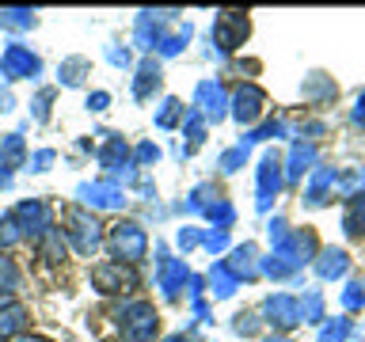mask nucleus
Listing matches in <instances>:
<instances>
[{
    "mask_svg": "<svg viewBox=\"0 0 365 342\" xmlns=\"http://www.w3.org/2000/svg\"><path fill=\"white\" fill-rule=\"evenodd\" d=\"M164 342H190V338H182V335H171V338H164Z\"/></svg>",
    "mask_w": 365,
    "mask_h": 342,
    "instance_id": "48",
    "label": "nucleus"
},
{
    "mask_svg": "<svg viewBox=\"0 0 365 342\" xmlns=\"http://www.w3.org/2000/svg\"><path fill=\"white\" fill-rule=\"evenodd\" d=\"M84 73H88V61H84V57H68V61L61 65V80H65L68 88L80 84V80H84Z\"/></svg>",
    "mask_w": 365,
    "mask_h": 342,
    "instance_id": "29",
    "label": "nucleus"
},
{
    "mask_svg": "<svg viewBox=\"0 0 365 342\" xmlns=\"http://www.w3.org/2000/svg\"><path fill=\"white\" fill-rule=\"evenodd\" d=\"M65 236L73 239L76 255H96V247H99V239H103L99 221L88 209H68L65 213Z\"/></svg>",
    "mask_w": 365,
    "mask_h": 342,
    "instance_id": "2",
    "label": "nucleus"
},
{
    "mask_svg": "<svg viewBox=\"0 0 365 342\" xmlns=\"http://www.w3.org/2000/svg\"><path fill=\"white\" fill-rule=\"evenodd\" d=\"M91 281H96L99 293H130L137 285V274L125 266V262H99L91 270Z\"/></svg>",
    "mask_w": 365,
    "mask_h": 342,
    "instance_id": "5",
    "label": "nucleus"
},
{
    "mask_svg": "<svg viewBox=\"0 0 365 342\" xmlns=\"http://www.w3.org/2000/svg\"><path fill=\"white\" fill-rule=\"evenodd\" d=\"M244 164H247V148H244V145L228 148V152L221 156V171H228V175H232V171H240Z\"/></svg>",
    "mask_w": 365,
    "mask_h": 342,
    "instance_id": "32",
    "label": "nucleus"
},
{
    "mask_svg": "<svg viewBox=\"0 0 365 342\" xmlns=\"http://www.w3.org/2000/svg\"><path fill=\"white\" fill-rule=\"evenodd\" d=\"M346 266H350V262H346V251H335V247H327L324 251V255H319L316 259V274H319V278H342V274H346Z\"/></svg>",
    "mask_w": 365,
    "mask_h": 342,
    "instance_id": "18",
    "label": "nucleus"
},
{
    "mask_svg": "<svg viewBox=\"0 0 365 342\" xmlns=\"http://www.w3.org/2000/svg\"><path fill=\"white\" fill-rule=\"evenodd\" d=\"M19 239H23L19 224L11 221V217H0V247H16Z\"/></svg>",
    "mask_w": 365,
    "mask_h": 342,
    "instance_id": "33",
    "label": "nucleus"
},
{
    "mask_svg": "<svg viewBox=\"0 0 365 342\" xmlns=\"http://www.w3.org/2000/svg\"><path fill=\"white\" fill-rule=\"evenodd\" d=\"M342 228L350 236H361L365 232V194H354L350 205H346V217H342Z\"/></svg>",
    "mask_w": 365,
    "mask_h": 342,
    "instance_id": "23",
    "label": "nucleus"
},
{
    "mask_svg": "<svg viewBox=\"0 0 365 342\" xmlns=\"http://www.w3.org/2000/svg\"><path fill=\"white\" fill-rule=\"evenodd\" d=\"M225 266L228 270H232V278L240 281V278H255V274H259V259H255V247H251V244H244V247H236L232 251V259H228L225 262Z\"/></svg>",
    "mask_w": 365,
    "mask_h": 342,
    "instance_id": "15",
    "label": "nucleus"
},
{
    "mask_svg": "<svg viewBox=\"0 0 365 342\" xmlns=\"http://www.w3.org/2000/svg\"><path fill=\"white\" fill-rule=\"evenodd\" d=\"M156 88H160V65L153 57H145L141 68H137V80H133V99H148Z\"/></svg>",
    "mask_w": 365,
    "mask_h": 342,
    "instance_id": "16",
    "label": "nucleus"
},
{
    "mask_svg": "<svg viewBox=\"0 0 365 342\" xmlns=\"http://www.w3.org/2000/svg\"><path fill=\"white\" fill-rule=\"evenodd\" d=\"M236 335H255V316H236Z\"/></svg>",
    "mask_w": 365,
    "mask_h": 342,
    "instance_id": "42",
    "label": "nucleus"
},
{
    "mask_svg": "<svg viewBox=\"0 0 365 342\" xmlns=\"http://www.w3.org/2000/svg\"><path fill=\"white\" fill-rule=\"evenodd\" d=\"M179 114H182V103L179 99H164V107H160V114H156V125L160 130H171V125L179 122Z\"/></svg>",
    "mask_w": 365,
    "mask_h": 342,
    "instance_id": "30",
    "label": "nucleus"
},
{
    "mask_svg": "<svg viewBox=\"0 0 365 342\" xmlns=\"http://www.w3.org/2000/svg\"><path fill=\"white\" fill-rule=\"evenodd\" d=\"M262 312H267V316H270V323H274V327H282V331H289V327L301 323V304H297L293 296H285V293L270 296V301L262 304Z\"/></svg>",
    "mask_w": 365,
    "mask_h": 342,
    "instance_id": "12",
    "label": "nucleus"
},
{
    "mask_svg": "<svg viewBox=\"0 0 365 342\" xmlns=\"http://www.w3.org/2000/svg\"><path fill=\"white\" fill-rule=\"evenodd\" d=\"M118 323H122V338H125V342H153L160 319H156V312H153V304L133 301V304H122Z\"/></svg>",
    "mask_w": 365,
    "mask_h": 342,
    "instance_id": "1",
    "label": "nucleus"
},
{
    "mask_svg": "<svg viewBox=\"0 0 365 342\" xmlns=\"http://www.w3.org/2000/svg\"><path fill=\"white\" fill-rule=\"evenodd\" d=\"M4 187H11V171H0V190Z\"/></svg>",
    "mask_w": 365,
    "mask_h": 342,
    "instance_id": "45",
    "label": "nucleus"
},
{
    "mask_svg": "<svg viewBox=\"0 0 365 342\" xmlns=\"http://www.w3.org/2000/svg\"><path fill=\"white\" fill-rule=\"evenodd\" d=\"M316 160V148L312 145H304V141H297L293 148H289V167H285V175L289 179H301L304 175V167Z\"/></svg>",
    "mask_w": 365,
    "mask_h": 342,
    "instance_id": "22",
    "label": "nucleus"
},
{
    "mask_svg": "<svg viewBox=\"0 0 365 342\" xmlns=\"http://www.w3.org/2000/svg\"><path fill=\"white\" fill-rule=\"evenodd\" d=\"M365 304V285L361 281H350L346 293H342V308H361Z\"/></svg>",
    "mask_w": 365,
    "mask_h": 342,
    "instance_id": "35",
    "label": "nucleus"
},
{
    "mask_svg": "<svg viewBox=\"0 0 365 342\" xmlns=\"http://www.w3.org/2000/svg\"><path fill=\"white\" fill-rule=\"evenodd\" d=\"M182 125H187L190 148H198V145L205 141V118H202L198 110H187V114H182ZM190 148H187V152H190Z\"/></svg>",
    "mask_w": 365,
    "mask_h": 342,
    "instance_id": "25",
    "label": "nucleus"
},
{
    "mask_svg": "<svg viewBox=\"0 0 365 342\" xmlns=\"http://www.w3.org/2000/svg\"><path fill=\"white\" fill-rule=\"evenodd\" d=\"M194 103H198V114L202 118H210V122H221L225 118V107H228V99H225V88L217 84V80H202L198 91H194Z\"/></svg>",
    "mask_w": 365,
    "mask_h": 342,
    "instance_id": "9",
    "label": "nucleus"
},
{
    "mask_svg": "<svg viewBox=\"0 0 365 342\" xmlns=\"http://www.w3.org/2000/svg\"><path fill=\"white\" fill-rule=\"evenodd\" d=\"M361 187H365V167H358V171H350V175H346V182H342V190H346L350 198H354V194H358Z\"/></svg>",
    "mask_w": 365,
    "mask_h": 342,
    "instance_id": "39",
    "label": "nucleus"
},
{
    "mask_svg": "<svg viewBox=\"0 0 365 342\" xmlns=\"http://www.w3.org/2000/svg\"><path fill=\"white\" fill-rule=\"evenodd\" d=\"M210 285H213V296H221V301H225V296L236 293L240 281L232 278V270H228L225 262H213V266H210Z\"/></svg>",
    "mask_w": 365,
    "mask_h": 342,
    "instance_id": "21",
    "label": "nucleus"
},
{
    "mask_svg": "<svg viewBox=\"0 0 365 342\" xmlns=\"http://www.w3.org/2000/svg\"><path fill=\"white\" fill-rule=\"evenodd\" d=\"M270 342H285V338H270Z\"/></svg>",
    "mask_w": 365,
    "mask_h": 342,
    "instance_id": "49",
    "label": "nucleus"
},
{
    "mask_svg": "<svg viewBox=\"0 0 365 342\" xmlns=\"http://www.w3.org/2000/svg\"><path fill=\"white\" fill-rule=\"evenodd\" d=\"M160 160V148L153 141H145V145H137V164H156Z\"/></svg>",
    "mask_w": 365,
    "mask_h": 342,
    "instance_id": "40",
    "label": "nucleus"
},
{
    "mask_svg": "<svg viewBox=\"0 0 365 342\" xmlns=\"http://www.w3.org/2000/svg\"><path fill=\"white\" fill-rule=\"evenodd\" d=\"M53 156H57L53 148H38V152L31 156V171H46V167L53 164Z\"/></svg>",
    "mask_w": 365,
    "mask_h": 342,
    "instance_id": "38",
    "label": "nucleus"
},
{
    "mask_svg": "<svg viewBox=\"0 0 365 342\" xmlns=\"http://www.w3.org/2000/svg\"><path fill=\"white\" fill-rule=\"evenodd\" d=\"M346 335H350V323H346V319H331V323L319 331V342H342Z\"/></svg>",
    "mask_w": 365,
    "mask_h": 342,
    "instance_id": "34",
    "label": "nucleus"
},
{
    "mask_svg": "<svg viewBox=\"0 0 365 342\" xmlns=\"http://www.w3.org/2000/svg\"><path fill=\"white\" fill-rule=\"evenodd\" d=\"M304 99H335V84L327 76H312L304 84Z\"/></svg>",
    "mask_w": 365,
    "mask_h": 342,
    "instance_id": "26",
    "label": "nucleus"
},
{
    "mask_svg": "<svg viewBox=\"0 0 365 342\" xmlns=\"http://www.w3.org/2000/svg\"><path fill=\"white\" fill-rule=\"evenodd\" d=\"M107 57H110L114 65H122V68L130 65V53H125V50H118V46H110V50H107Z\"/></svg>",
    "mask_w": 365,
    "mask_h": 342,
    "instance_id": "44",
    "label": "nucleus"
},
{
    "mask_svg": "<svg viewBox=\"0 0 365 342\" xmlns=\"http://www.w3.org/2000/svg\"><path fill=\"white\" fill-rule=\"evenodd\" d=\"M202 244L210 251H225L228 247V232H225V228H217V232H202Z\"/></svg>",
    "mask_w": 365,
    "mask_h": 342,
    "instance_id": "37",
    "label": "nucleus"
},
{
    "mask_svg": "<svg viewBox=\"0 0 365 342\" xmlns=\"http://www.w3.org/2000/svg\"><path fill=\"white\" fill-rule=\"evenodd\" d=\"M76 198L91 205V209H122L125 205V194L118 182H80Z\"/></svg>",
    "mask_w": 365,
    "mask_h": 342,
    "instance_id": "6",
    "label": "nucleus"
},
{
    "mask_svg": "<svg viewBox=\"0 0 365 342\" xmlns=\"http://www.w3.org/2000/svg\"><path fill=\"white\" fill-rule=\"evenodd\" d=\"M125 156H130L125 141H122V137H114V133H107V145L99 148V164L107 167L110 175H122V167H130V164H125Z\"/></svg>",
    "mask_w": 365,
    "mask_h": 342,
    "instance_id": "14",
    "label": "nucleus"
},
{
    "mask_svg": "<svg viewBox=\"0 0 365 342\" xmlns=\"http://www.w3.org/2000/svg\"><path fill=\"white\" fill-rule=\"evenodd\" d=\"M19 342H50V338H38V335H23Z\"/></svg>",
    "mask_w": 365,
    "mask_h": 342,
    "instance_id": "47",
    "label": "nucleus"
},
{
    "mask_svg": "<svg viewBox=\"0 0 365 342\" xmlns=\"http://www.w3.org/2000/svg\"><path fill=\"white\" fill-rule=\"evenodd\" d=\"M27 160V145H23L19 133H8L0 137V167H23Z\"/></svg>",
    "mask_w": 365,
    "mask_h": 342,
    "instance_id": "19",
    "label": "nucleus"
},
{
    "mask_svg": "<svg viewBox=\"0 0 365 342\" xmlns=\"http://www.w3.org/2000/svg\"><path fill=\"white\" fill-rule=\"evenodd\" d=\"M182 281H187V262L182 259H171L160 251V289H164L168 301H175L179 289H182Z\"/></svg>",
    "mask_w": 365,
    "mask_h": 342,
    "instance_id": "13",
    "label": "nucleus"
},
{
    "mask_svg": "<svg viewBox=\"0 0 365 342\" xmlns=\"http://www.w3.org/2000/svg\"><path fill=\"white\" fill-rule=\"evenodd\" d=\"M19 289V270L11 259H0V293H16Z\"/></svg>",
    "mask_w": 365,
    "mask_h": 342,
    "instance_id": "31",
    "label": "nucleus"
},
{
    "mask_svg": "<svg viewBox=\"0 0 365 342\" xmlns=\"http://www.w3.org/2000/svg\"><path fill=\"white\" fill-rule=\"evenodd\" d=\"M335 182H339L335 167H319L312 175V187H308V205H324L327 202V187H335Z\"/></svg>",
    "mask_w": 365,
    "mask_h": 342,
    "instance_id": "20",
    "label": "nucleus"
},
{
    "mask_svg": "<svg viewBox=\"0 0 365 342\" xmlns=\"http://www.w3.org/2000/svg\"><path fill=\"white\" fill-rule=\"evenodd\" d=\"M244 38H247V19L240 16V11H221L213 23V42L228 53V50H236V46H244Z\"/></svg>",
    "mask_w": 365,
    "mask_h": 342,
    "instance_id": "8",
    "label": "nucleus"
},
{
    "mask_svg": "<svg viewBox=\"0 0 365 342\" xmlns=\"http://www.w3.org/2000/svg\"><path fill=\"white\" fill-rule=\"evenodd\" d=\"M38 68H42V61L27 50V46H19V42H11L8 50L0 53V76H4V80H27V76H38Z\"/></svg>",
    "mask_w": 365,
    "mask_h": 342,
    "instance_id": "4",
    "label": "nucleus"
},
{
    "mask_svg": "<svg viewBox=\"0 0 365 342\" xmlns=\"http://www.w3.org/2000/svg\"><path fill=\"white\" fill-rule=\"evenodd\" d=\"M107 103H110V95H107V91H96V95L88 99V107H91V110H107Z\"/></svg>",
    "mask_w": 365,
    "mask_h": 342,
    "instance_id": "43",
    "label": "nucleus"
},
{
    "mask_svg": "<svg viewBox=\"0 0 365 342\" xmlns=\"http://www.w3.org/2000/svg\"><path fill=\"white\" fill-rule=\"evenodd\" d=\"M50 99H53V91L46 88V91H38V99L31 103V107H34V118H38V122H46V118H50Z\"/></svg>",
    "mask_w": 365,
    "mask_h": 342,
    "instance_id": "36",
    "label": "nucleus"
},
{
    "mask_svg": "<svg viewBox=\"0 0 365 342\" xmlns=\"http://www.w3.org/2000/svg\"><path fill=\"white\" fill-rule=\"evenodd\" d=\"M262 110H267V95H262V88L255 84H240L236 99H232V118L240 125H251L262 118Z\"/></svg>",
    "mask_w": 365,
    "mask_h": 342,
    "instance_id": "7",
    "label": "nucleus"
},
{
    "mask_svg": "<svg viewBox=\"0 0 365 342\" xmlns=\"http://www.w3.org/2000/svg\"><path fill=\"white\" fill-rule=\"evenodd\" d=\"M110 251L118 255V262H137V259H145V251H148L145 228L133 224V221L110 224Z\"/></svg>",
    "mask_w": 365,
    "mask_h": 342,
    "instance_id": "3",
    "label": "nucleus"
},
{
    "mask_svg": "<svg viewBox=\"0 0 365 342\" xmlns=\"http://www.w3.org/2000/svg\"><path fill=\"white\" fill-rule=\"evenodd\" d=\"M358 107H361V110H358V118H365V91L358 95Z\"/></svg>",
    "mask_w": 365,
    "mask_h": 342,
    "instance_id": "46",
    "label": "nucleus"
},
{
    "mask_svg": "<svg viewBox=\"0 0 365 342\" xmlns=\"http://www.w3.org/2000/svg\"><path fill=\"white\" fill-rule=\"evenodd\" d=\"M0 27H8V31H31L34 27V11H27V8H4V11H0Z\"/></svg>",
    "mask_w": 365,
    "mask_h": 342,
    "instance_id": "24",
    "label": "nucleus"
},
{
    "mask_svg": "<svg viewBox=\"0 0 365 342\" xmlns=\"http://www.w3.org/2000/svg\"><path fill=\"white\" fill-rule=\"evenodd\" d=\"M278 190H282V160L278 152H267L259 164V209H270Z\"/></svg>",
    "mask_w": 365,
    "mask_h": 342,
    "instance_id": "11",
    "label": "nucleus"
},
{
    "mask_svg": "<svg viewBox=\"0 0 365 342\" xmlns=\"http://www.w3.org/2000/svg\"><path fill=\"white\" fill-rule=\"evenodd\" d=\"M301 304V319H308V323H319L324 319V296L319 293H308L304 301H297Z\"/></svg>",
    "mask_w": 365,
    "mask_h": 342,
    "instance_id": "27",
    "label": "nucleus"
},
{
    "mask_svg": "<svg viewBox=\"0 0 365 342\" xmlns=\"http://www.w3.org/2000/svg\"><path fill=\"white\" fill-rule=\"evenodd\" d=\"M11 221L19 224V232H23V236H34V239L50 232V209H46L42 202H23L19 209L11 213Z\"/></svg>",
    "mask_w": 365,
    "mask_h": 342,
    "instance_id": "10",
    "label": "nucleus"
},
{
    "mask_svg": "<svg viewBox=\"0 0 365 342\" xmlns=\"http://www.w3.org/2000/svg\"><path fill=\"white\" fill-rule=\"evenodd\" d=\"M27 327V308L16 304V301H4L0 304V338L16 335V331Z\"/></svg>",
    "mask_w": 365,
    "mask_h": 342,
    "instance_id": "17",
    "label": "nucleus"
},
{
    "mask_svg": "<svg viewBox=\"0 0 365 342\" xmlns=\"http://www.w3.org/2000/svg\"><path fill=\"white\" fill-rule=\"evenodd\" d=\"M194 244H202V232H198V228H179V247L190 251Z\"/></svg>",
    "mask_w": 365,
    "mask_h": 342,
    "instance_id": "41",
    "label": "nucleus"
},
{
    "mask_svg": "<svg viewBox=\"0 0 365 342\" xmlns=\"http://www.w3.org/2000/svg\"><path fill=\"white\" fill-rule=\"evenodd\" d=\"M205 217L213 221V228H228V224H232V217H236V209L221 198V202H213L210 209H205Z\"/></svg>",
    "mask_w": 365,
    "mask_h": 342,
    "instance_id": "28",
    "label": "nucleus"
}]
</instances>
